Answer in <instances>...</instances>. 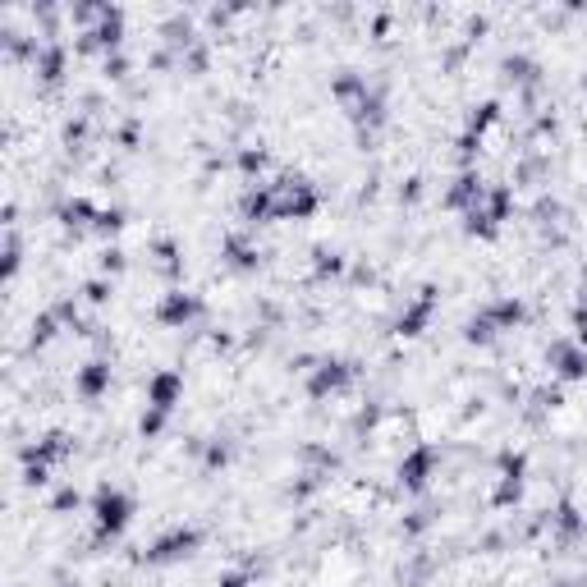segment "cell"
Masks as SVG:
<instances>
[{
  "label": "cell",
  "instance_id": "obj_1",
  "mask_svg": "<svg viewBox=\"0 0 587 587\" xmlns=\"http://www.w3.org/2000/svg\"><path fill=\"white\" fill-rule=\"evenodd\" d=\"M124 518H129V501L124 496H101V505H96V523H101V532H120Z\"/></svg>",
  "mask_w": 587,
  "mask_h": 587
},
{
  "label": "cell",
  "instance_id": "obj_2",
  "mask_svg": "<svg viewBox=\"0 0 587 587\" xmlns=\"http://www.w3.org/2000/svg\"><path fill=\"white\" fill-rule=\"evenodd\" d=\"M101 381H106V367L101 363H92V371H83V390H87V395H96V390H101Z\"/></svg>",
  "mask_w": 587,
  "mask_h": 587
}]
</instances>
